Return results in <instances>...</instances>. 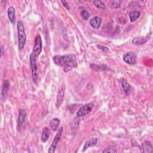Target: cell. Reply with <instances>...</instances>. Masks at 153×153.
Masks as SVG:
<instances>
[{"label": "cell", "mask_w": 153, "mask_h": 153, "mask_svg": "<svg viewBox=\"0 0 153 153\" xmlns=\"http://www.w3.org/2000/svg\"><path fill=\"white\" fill-rule=\"evenodd\" d=\"M120 4H121L120 1H113L111 4L112 7L113 9H118V7H120Z\"/></svg>", "instance_id": "cell-24"}, {"label": "cell", "mask_w": 153, "mask_h": 153, "mask_svg": "<svg viewBox=\"0 0 153 153\" xmlns=\"http://www.w3.org/2000/svg\"><path fill=\"white\" fill-rule=\"evenodd\" d=\"M65 89H66L65 85L64 83H63L60 86V88L58 90L57 96H56V104L57 109L59 108L61 106V105L63 101L65 93Z\"/></svg>", "instance_id": "cell-6"}, {"label": "cell", "mask_w": 153, "mask_h": 153, "mask_svg": "<svg viewBox=\"0 0 153 153\" xmlns=\"http://www.w3.org/2000/svg\"><path fill=\"white\" fill-rule=\"evenodd\" d=\"M124 61L129 65H135L137 62V56L133 51L126 53L123 56Z\"/></svg>", "instance_id": "cell-8"}, {"label": "cell", "mask_w": 153, "mask_h": 153, "mask_svg": "<svg viewBox=\"0 0 153 153\" xmlns=\"http://www.w3.org/2000/svg\"><path fill=\"white\" fill-rule=\"evenodd\" d=\"M94 105L91 103H89L82 106L76 113L77 117H82L90 113L93 109Z\"/></svg>", "instance_id": "cell-7"}, {"label": "cell", "mask_w": 153, "mask_h": 153, "mask_svg": "<svg viewBox=\"0 0 153 153\" xmlns=\"http://www.w3.org/2000/svg\"><path fill=\"white\" fill-rule=\"evenodd\" d=\"M121 86H122V88H123V90L124 92L126 93H128L129 92V91L130 90L131 87H130V85L125 80L122 82Z\"/></svg>", "instance_id": "cell-21"}, {"label": "cell", "mask_w": 153, "mask_h": 153, "mask_svg": "<svg viewBox=\"0 0 153 153\" xmlns=\"http://www.w3.org/2000/svg\"><path fill=\"white\" fill-rule=\"evenodd\" d=\"M143 151L145 152H152V143L148 140H145L142 143Z\"/></svg>", "instance_id": "cell-18"}, {"label": "cell", "mask_w": 153, "mask_h": 153, "mask_svg": "<svg viewBox=\"0 0 153 153\" xmlns=\"http://www.w3.org/2000/svg\"><path fill=\"white\" fill-rule=\"evenodd\" d=\"M9 86H10V83H9V82L7 80L5 81L4 83L3 88H2V96H3V97H4V96H6L7 93V91H8L9 88Z\"/></svg>", "instance_id": "cell-20"}, {"label": "cell", "mask_w": 153, "mask_h": 153, "mask_svg": "<svg viewBox=\"0 0 153 153\" xmlns=\"http://www.w3.org/2000/svg\"><path fill=\"white\" fill-rule=\"evenodd\" d=\"M97 47H98L99 49L102 50L104 52L109 53V52L110 51V49H109L107 47H105V46H102V45H99V44H98V45H97Z\"/></svg>", "instance_id": "cell-25"}, {"label": "cell", "mask_w": 153, "mask_h": 153, "mask_svg": "<svg viewBox=\"0 0 153 153\" xmlns=\"http://www.w3.org/2000/svg\"><path fill=\"white\" fill-rule=\"evenodd\" d=\"M129 16L130 22H134L140 17V12L138 10H133L129 13Z\"/></svg>", "instance_id": "cell-17"}, {"label": "cell", "mask_w": 153, "mask_h": 153, "mask_svg": "<svg viewBox=\"0 0 153 153\" xmlns=\"http://www.w3.org/2000/svg\"><path fill=\"white\" fill-rule=\"evenodd\" d=\"M37 57L35 56L32 53L30 54L29 56V60H30V66L32 72V77L33 82L34 83L37 84V79H38V68L37 65Z\"/></svg>", "instance_id": "cell-3"}, {"label": "cell", "mask_w": 153, "mask_h": 153, "mask_svg": "<svg viewBox=\"0 0 153 153\" xmlns=\"http://www.w3.org/2000/svg\"><path fill=\"white\" fill-rule=\"evenodd\" d=\"M81 16L84 21H87L90 17L89 13L86 10H83L81 12Z\"/></svg>", "instance_id": "cell-23"}, {"label": "cell", "mask_w": 153, "mask_h": 153, "mask_svg": "<svg viewBox=\"0 0 153 153\" xmlns=\"http://www.w3.org/2000/svg\"><path fill=\"white\" fill-rule=\"evenodd\" d=\"M61 3L63 4V6L65 7L66 9H67L68 10H70L69 6V5H68V4L67 3L66 1H61Z\"/></svg>", "instance_id": "cell-26"}, {"label": "cell", "mask_w": 153, "mask_h": 153, "mask_svg": "<svg viewBox=\"0 0 153 153\" xmlns=\"http://www.w3.org/2000/svg\"><path fill=\"white\" fill-rule=\"evenodd\" d=\"M50 134V129L48 127H45L43 129L42 135H41V140L43 143H45L47 142V140L49 138Z\"/></svg>", "instance_id": "cell-16"}, {"label": "cell", "mask_w": 153, "mask_h": 153, "mask_svg": "<svg viewBox=\"0 0 153 153\" xmlns=\"http://www.w3.org/2000/svg\"><path fill=\"white\" fill-rule=\"evenodd\" d=\"M42 51V39L40 35H37L35 39L34 46L32 49V53L38 57Z\"/></svg>", "instance_id": "cell-4"}, {"label": "cell", "mask_w": 153, "mask_h": 153, "mask_svg": "<svg viewBox=\"0 0 153 153\" xmlns=\"http://www.w3.org/2000/svg\"><path fill=\"white\" fill-rule=\"evenodd\" d=\"M63 127H60V129L57 130V133L56 134L53 140V142L48 150V152L49 153H54L55 152V150H56V146L57 145V143H59L60 139V138L62 136V132H63Z\"/></svg>", "instance_id": "cell-5"}, {"label": "cell", "mask_w": 153, "mask_h": 153, "mask_svg": "<svg viewBox=\"0 0 153 153\" xmlns=\"http://www.w3.org/2000/svg\"><path fill=\"white\" fill-rule=\"evenodd\" d=\"M93 3L96 7L99 9H103V10L106 9L105 4L101 1H97V0H96V1H93Z\"/></svg>", "instance_id": "cell-22"}, {"label": "cell", "mask_w": 153, "mask_h": 153, "mask_svg": "<svg viewBox=\"0 0 153 153\" xmlns=\"http://www.w3.org/2000/svg\"><path fill=\"white\" fill-rule=\"evenodd\" d=\"M77 67V63H76V61L75 60V59H72L71 60H70L69 62H68L65 66L63 68V71L65 72H69L70 71L72 70L74 68H75Z\"/></svg>", "instance_id": "cell-11"}, {"label": "cell", "mask_w": 153, "mask_h": 153, "mask_svg": "<svg viewBox=\"0 0 153 153\" xmlns=\"http://www.w3.org/2000/svg\"><path fill=\"white\" fill-rule=\"evenodd\" d=\"M26 113L25 112V111H24L23 110H19V117H18V127H21V126L24 124V123L25 122V120L26 119Z\"/></svg>", "instance_id": "cell-15"}, {"label": "cell", "mask_w": 153, "mask_h": 153, "mask_svg": "<svg viewBox=\"0 0 153 153\" xmlns=\"http://www.w3.org/2000/svg\"><path fill=\"white\" fill-rule=\"evenodd\" d=\"M101 24H102V19L99 16L93 17L90 21V26L94 29H99L101 27Z\"/></svg>", "instance_id": "cell-10"}, {"label": "cell", "mask_w": 153, "mask_h": 153, "mask_svg": "<svg viewBox=\"0 0 153 153\" xmlns=\"http://www.w3.org/2000/svg\"><path fill=\"white\" fill-rule=\"evenodd\" d=\"M18 35V47L19 50H22L26 44V35L25 34L24 24L22 21H18L17 23Z\"/></svg>", "instance_id": "cell-1"}, {"label": "cell", "mask_w": 153, "mask_h": 153, "mask_svg": "<svg viewBox=\"0 0 153 153\" xmlns=\"http://www.w3.org/2000/svg\"><path fill=\"white\" fill-rule=\"evenodd\" d=\"M3 54V46H1V56H2Z\"/></svg>", "instance_id": "cell-27"}, {"label": "cell", "mask_w": 153, "mask_h": 153, "mask_svg": "<svg viewBox=\"0 0 153 153\" xmlns=\"http://www.w3.org/2000/svg\"><path fill=\"white\" fill-rule=\"evenodd\" d=\"M98 138H91L88 140L86 141L84 146H83V151H85L86 149H88L90 147H92L95 145H96L98 143Z\"/></svg>", "instance_id": "cell-12"}, {"label": "cell", "mask_w": 153, "mask_h": 153, "mask_svg": "<svg viewBox=\"0 0 153 153\" xmlns=\"http://www.w3.org/2000/svg\"><path fill=\"white\" fill-rule=\"evenodd\" d=\"M74 59H75V56L74 54H69L63 56H54L53 58V60L56 65L59 66H64L68 62Z\"/></svg>", "instance_id": "cell-2"}, {"label": "cell", "mask_w": 153, "mask_h": 153, "mask_svg": "<svg viewBox=\"0 0 153 153\" xmlns=\"http://www.w3.org/2000/svg\"><path fill=\"white\" fill-rule=\"evenodd\" d=\"M7 16L10 22L14 24L16 20V15H15V9L13 7H10L7 10Z\"/></svg>", "instance_id": "cell-13"}, {"label": "cell", "mask_w": 153, "mask_h": 153, "mask_svg": "<svg viewBox=\"0 0 153 153\" xmlns=\"http://www.w3.org/2000/svg\"><path fill=\"white\" fill-rule=\"evenodd\" d=\"M102 152L103 153H105H105H117V151L114 145H110L104 148V149L102 151Z\"/></svg>", "instance_id": "cell-19"}, {"label": "cell", "mask_w": 153, "mask_h": 153, "mask_svg": "<svg viewBox=\"0 0 153 153\" xmlns=\"http://www.w3.org/2000/svg\"><path fill=\"white\" fill-rule=\"evenodd\" d=\"M151 34L149 35H146L145 37H135L132 40V43L135 45H142L145 44L150 38Z\"/></svg>", "instance_id": "cell-9"}, {"label": "cell", "mask_w": 153, "mask_h": 153, "mask_svg": "<svg viewBox=\"0 0 153 153\" xmlns=\"http://www.w3.org/2000/svg\"><path fill=\"white\" fill-rule=\"evenodd\" d=\"M60 121L59 118H54L52 120H51V121H50L49 126L53 131L55 132L57 130L59 126L60 125Z\"/></svg>", "instance_id": "cell-14"}]
</instances>
